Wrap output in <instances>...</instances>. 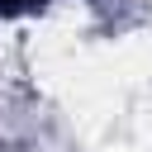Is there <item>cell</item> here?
I'll return each instance as SVG.
<instances>
[{"label": "cell", "mask_w": 152, "mask_h": 152, "mask_svg": "<svg viewBox=\"0 0 152 152\" xmlns=\"http://www.w3.org/2000/svg\"><path fill=\"white\" fill-rule=\"evenodd\" d=\"M48 0H0V14H28V10H43Z\"/></svg>", "instance_id": "6da1fadb"}]
</instances>
